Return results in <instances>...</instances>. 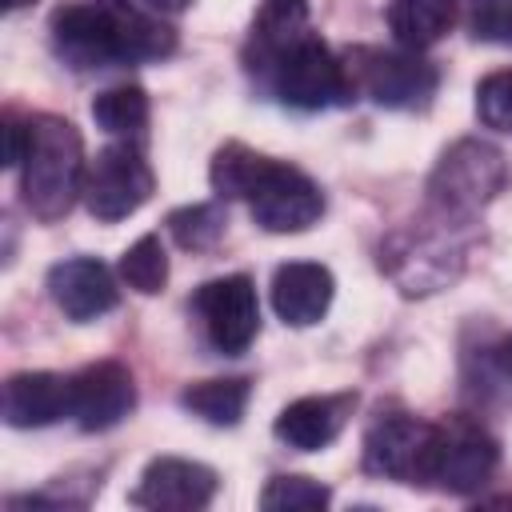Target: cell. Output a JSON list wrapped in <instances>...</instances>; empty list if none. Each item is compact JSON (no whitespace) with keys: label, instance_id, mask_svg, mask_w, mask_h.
<instances>
[{"label":"cell","instance_id":"1","mask_svg":"<svg viewBox=\"0 0 512 512\" xmlns=\"http://www.w3.org/2000/svg\"><path fill=\"white\" fill-rule=\"evenodd\" d=\"M52 48L72 68L144 64L176 48V32L132 0H72L52 12Z\"/></svg>","mask_w":512,"mask_h":512},{"label":"cell","instance_id":"2","mask_svg":"<svg viewBox=\"0 0 512 512\" xmlns=\"http://www.w3.org/2000/svg\"><path fill=\"white\" fill-rule=\"evenodd\" d=\"M28 152H24V176H20V192H24V208L52 224L60 216H68V208L76 204V196L84 192V140L80 128L64 116L40 112L28 120Z\"/></svg>","mask_w":512,"mask_h":512},{"label":"cell","instance_id":"3","mask_svg":"<svg viewBox=\"0 0 512 512\" xmlns=\"http://www.w3.org/2000/svg\"><path fill=\"white\" fill-rule=\"evenodd\" d=\"M508 184H512V168L496 144L456 140L440 156V164L428 180V192H432V208H440L448 216H472L484 204H492Z\"/></svg>","mask_w":512,"mask_h":512},{"label":"cell","instance_id":"4","mask_svg":"<svg viewBox=\"0 0 512 512\" xmlns=\"http://www.w3.org/2000/svg\"><path fill=\"white\" fill-rule=\"evenodd\" d=\"M264 76L272 92L300 112H320L332 104H348L356 96L344 60H336L332 48L312 32H304L288 52H280Z\"/></svg>","mask_w":512,"mask_h":512},{"label":"cell","instance_id":"5","mask_svg":"<svg viewBox=\"0 0 512 512\" xmlns=\"http://www.w3.org/2000/svg\"><path fill=\"white\" fill-rule=\"evenodd\" d=\"M352 88L380 108H424L440 84L432 60L412 48H352L344 60Z\"/></svg>","mask_w":512,"mask_h":512},{"label":"cell","instance_id":"6","mask_svg":"<svg viewBox=\"0 0 512 512\" xmlns=\"http://www.w3.org/2000/svg\"><path fill=\"white\" fill-rule=\"evenodd\" d=\"M152 192H156V176L136 144H108L84 168V192H80L84 208L104 224L144 208Z\"/></svg>","mask_w":512,"mask_h":512},{"label":"cell","instance_id":"7","mask_svg":"<svg viewBox=\"0 0 512 512\" xmlns=\"http://www.w3.org/2000/svg\"><path fill=\"white\" fill-rule=\"evenodd\" d=\"M244 200L252 208V220L264 232H304L324 216L320 184L308 172H300L284 160H268V156H264L256 184L248 188Z\"/></svg>","mask_w":512,"mask_h":512},{"label":"cell","instance_id":"8","mask_svg":"<svg viewBox=\"0 0 512 512\" xmlns=\"http://www.w3.org/2000/svg\"><path fill=\"white\" fill-rule=\"evenodd\" d=\"M436 460V424L416 416H380L364 432V472L400 480V484H432Z\"/></svg>","mask_w":512,"mask_h":512},{"label":"cell","instance_id":"9","mask_svg":"<svg viewBox=\"0 0 512 512\" xmlns=\"http://www.w3.org/2000/svg\"><path fill=\"white\" fill-rule=\"evenodd\" d=\"M500 464V444L484 424L472 416H452L436 424V460H432V484L444 492L468 496L492 480Z\"/></svg>","mask_w":512,"mask_h":512},{"label":"cell","instance_id":"10","mask_svg":"<svg viewBox=\"0 0 512 512\" xmlns=\"http://www.w3.org/2000/svg\"><path fill=\"white\" fill-rule=\"evenodd\" d=\"M192 304H196L216 352H224V356L248 352V344L260 332V300H256V284L244 272L200 284Z\"/></svg>","mask_w":512,"mask_h":512},{"label":"cell","instance_id":"11","mask_svg":"<svg viewBox=\"0 0 512 512\" xmlns=\"http://www.w3.org/2000/svg\"><path fill=\"white\" fill-rule=\"evenodd\" d=\"M216 488H220V476L208 464L184 460V456H156L140 472V484L132 488L128 500L152 512H200L212 504Z\"/></svg>","mask_w":512,"mask_h":512},{"label":"cell","instance_id":"12","mask_svg":"<svg viewBox=\"0 0 512 512\" xmlns=\"http://www.w3.org/2000/svg\"><path fill=\"white\" fill-rule=\"evenodd\" d=\"M136 408V380L120 360H96L72 376V416L84 432H108Z\"/></svg>","mask_w":512,"mask_h":512},{"label":"cell","instance_id":"13","mask_svg":"<svg viewBox=\"0 0 512 512\" xmlns=\"http://www.w3.org/2000/svg\"><path fill=\"white\" fill-rule=\"evenodd\" d=\"M48 296H52V304H56L68 320H76V324L112 312L116 300H120L112 272H108L100 260H92V256L60 260V264L48 272Z\"/></svg>","mask_w":512,"mask_h":512},{"label":"cell","instance_id":"14","mask_svg":"<svg viewBox=\"0 0 512 512\" xmlns=\"http://www.w3.org/2000/svg\"><path fill=\"white\" fill-rule=\"evenodd\" d=\"M352 408H356V392L300 396L276 416L272 432H276V440H284L296 452H320L340 436V428L348 424Z\"/></svg>","mask_w":512,"mask_h":512},{"label":"cell","instance_id":"15","mask_svg":"<svg viewBox=\"0 0 512 512\" xmlns=\"http://www.w3.org/2000/svg\"><path fill=\"white\" fill-rule=\"evenodd\" d=\"M72 416V376L60 372H16L4 384V424L48 428Z\"/></svg>","mask_w":512,"mask_h":512},{"label":"cell","instance_id":"16","mask_svg":"<svg viewBox=\"0 0 512 512\" xmlns=\"http://www.w3.org/2000/svg\"><path fill=\"white\" fill-rule=\"evenodd\" d=\"M332 292H336L332 272L312 260H288L272 276V308L292 328H308V324L324 320Z\"/></svg>","mask_w":512,"mask_h":512},{"label":"cell","instance_id":"17","mask_svg":"<svg viewBox=\"0 0 512 512\" xmlns=\"http://www.w3.org/2000/svg\"><path fill=\"white\" fill-rule=\"evenodd\" d=\"M308 32V0H260L248 32V64L268 72V64L288 52Z\"/></svg>","mask_w":512,"mask_h":512},{"label":"cell","instance_id":"18","mask_svg":"<svg viewBox=\"0 0 512 512\" xmlns=\"http://www.w3.org/2000/svg\"><path fill=\"white\" fill-rule=\"evenodd\" d=\"M456 24V0H388V28L400 48L424 52Z\"/></svg>","mask_w":512,"mask_h":512},{"label":"cell","instance_id":"19","mask_svg":"<svg viewBox=\"0 0 512 512\" xmlns=\"http://www.w3.org/2000/svg\"><path fill=\"white\" fill-rule=\"evenodd\" d=\"M248 396H252V384H248L244 376H224V380L188 384V388L180 392V404H184L192 416H200V420H208V424H216V428H232V424L244 416Z\"/></svg>","mask_w":512,"mask_h":512},{"label":"cell","instance_id":"20","mask_svg":"<svg viewBox=\"0 0 512 512\" xmlns=\"http://www.w3.org/2000/svg\"><path fill=\"white\" fill-rule=\"evenodd\" d=\"M92 120L112 136H132L148 124V92L140 84H116L104 88L92 100Z\"/></svg>","mask_w":512,"mask_h":512},{"label":"cell","instance_id":"21","mask_svg":"<svg viewBox=\"0 0 512 512\" xmlns=\"http://www.w3.org/2000/svg\"><path fill=\"white\" fill-rule=\"evenodd\" d=\"M264 156L252 152L248 144L240 140H228L216 156H212V168H208V180H212V192L220 200H244L248 188L256 184V172H260Z\"/></svg>","mask_w":512,"mask_h":512},{"label":"cell","instance_id":"22","mask_svg":"<svg viewBox=\"0 0 512 512\" xmlns=\"http://www.w3.org/2000/svg\"><path fill=\"white\" fill-rule=\"evenodd\" d=\"M120 276L128 288H136L140 296H156L168 284V252L160 244L156 232L140 236L124 256H120Z\"/></svg>","mask_w":512,"mask_h":512},{"label":"cell","instance_id":"23","mask_svg":"<svg viewBox=\"0 0 512 512\" xmlns=\"http://www.w3.org/2000/svg\"><path fill=\"white\" fill-rule=\"evenodd\" d=\"M224 208L220 204H188V208H176L168 216V232L180 248L188 252H208L216 248V240L224 236Z\"/></svg>","mask_w":512,"mask_h":512},{"label":"cell","instance_id":"24","mask_svg":"<svg viewBox=\"0 0 512 512\" xmlns=\"http://www.w3.org/2000/svg\"><path fill=\"white\" fill-rule=\"evenodd\" d=\"M332 492L312 476H272L260 492V508L268 512H312L328 508Z\"/></svg>","mask_w":512,"mask_h":512},{"label":"cell","instance_id":"25","mask_svg":"<svg viewBox=\"0 0 512 512\" xmlns=\"http://www.w3.org/2000/svg\"><path fill=\"white\" fill-rule=\"evenodd\" d=\"M476 116L484 128L512 132V68L488 72L476 84Z\"/></svg>","mask_w":512,"mask_h":512},{"label":"cell","instance_id":"26","mask_svg":"<svg viewBox=\"0 0 512 512\" xmlns=\"http://www.w3.org/2000/svg\"><path fill=\"white\" fill-rule=\"evenodd\" d=\"M468 32L488 44H512V0H468Z\"/></svg>","mask_w":512,"mask_h":512},{"label":"cell","instance_id":"27","mask_svg":"<svg viewBox=\"0 0 512 512\" xmlns=\"http://www.w3.org/2000/svg\"><path fill=\"white\" fill-rule=\"evenodd\" d=\"M28 124H20L16 116H8V124H4V164L8 168H16V164H24V152H28Z\"/></svg>","mask_w":512,"mask_h":512},{"label":"cell","instance_id":"28","mask_svg":"<svg viewBox=\"0 0 512 512\" xmlns=\"http://www.w3.org/2000/svg\"><path fill=\"white\" fill-rule=\"evenodd\" d=\"M492 364H496V372H500L504 380H512V336H504V340L492 348Z\"/></svg>","mask_w":512,"mask_h":512},{"label":"cell","instance_id":"29","mask_svg":"<svg viewBox=\"0 0 512 512\" xmlns=\"http://www.w3.org/2000/svg\"><path fill=\"white\" fill-rule=\"evenodd\" d=\"M144 4H152L156 12H184L192 0H144Z\"/></svg>","mask_w":512,"mask_h":512},{"label":"cell","instance_id":"30","mask_svg":"<svg viewBox=\"0 0 512 512\" xmlns=\"http://www.w3.org/2000/svg\"><path fill=\"white\" fill-rule=\"evenodd\" d=\"M4 4H8L12 12H16V8H24V4H36V0H4Z\"/></svg>","mask_w":512,"mask_h":512}]
</instances>
